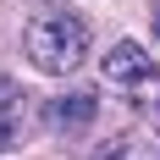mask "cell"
I'll list each match as a JSON object with an SVG mask.
<instances>
[{
  "mask_svg": "<svg viewBox=\"0 0 160 160\" xmlns=\"http://www.w3.org/2000/svg\"><path fill=\"white\" fill-rule=\"evenodd\" d=\"M22 50H28V61L50 78H72L83 61H88V22L78 11H39L22 33Z\"/></svg>",
  "mask_w": 160,
  "mask_h": 160,
  "instance_id": "cell-1",
  "label": "cell"
},
{
  "mask_svg": "<svg viewBox=\"0 0 160 160\" xmlns=\"http://www.w3.org/2000/svg\"><path fill=\"white\" fill-rule=\"evenodd\" d=\"M99 72H105V83H116V88H144V83H155V55H149L138 39H122V44L105 50Z\"/></svg>",
  "mask_w": 160,
  "mask_h": 160,
  "instance_id": "cell-3",
  "label": "cell"
},
{
  "mask_svg": "<svg viewBox=\"0 0 160 160\" xmlns=\"http://www.w3.org/2000/svg\"><path fill=\"white\" fill-rule=\"evenodd\" d=\"M33 122H39V99H33L17 78H0V155L22 144L33 132Z\"/></svg>",
  "mask_w": 160,
  "mask_h": 160,
  "instance_id": "cell-2",
  "label": "cell"
},
{
  "mask_svg": "<svg viewBox=\"0 0 160 160\" xmlns=\"http://www.w3.org/2000/svg\"><path fill=\"white\" fill-rule=\"evenodd\" d=\"M99 99L94 94H61L50 99V127H83V122H94Z\"/></svg>",
  "mask_w": 160,
  "mask_h": 160,
  "instance_id": "cell-4",
  "label": "cell"
},
{
  "mask_svg": "<svg viewBox=\"0 0 160 160\" xmlns=\"http://www.w3.org/2000/svg\"><path fill=\"white\" fill-rule=\"evenodd\" d=\"M155 39H160V6H155Z\"/></svg>",
  "mask_w": 160,
  "mask_h": 160,
  "instance_id": "cell-5",
  "label": "cell"
}]
</instances>
